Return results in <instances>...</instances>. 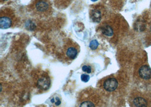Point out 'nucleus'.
Here are the masks:
<instances>
[{
  "label": "nucleus",
  "instance_id": "nucleus-9",
  "mask_svg": "<svg viewBox=\"0 0 151 107\" xmlns=\"http://www.w3.org/2000/svg\"><path fill=\"white\" fill-rule=\"evenodd\" d=\"M133 103L136 107H146L147 105V101H145L144 98L140 97H137L135 98L133 101Z\"/></svg>",
  "mask_w": 151,
  "mask_h": 107
},
{
  "label": "nucleus",
  "instance_id": "nucleus-2",
  "mask_svg": "<svg viewBox=\"0 0 151 107\" xmlns=\"http://www.w3.org/2000/svg\"><path fill=\"white\" fill-rule=\"evenodd\" d=\"M79 53L78 45L73 42H68L63 49V53L65 56L69 59H75Z\"/></svg>",
  "mask_w": 151,
  "mask_h": 107
},
{
  "label": "nucleus",
  "instance_id": "nucleus-12",
  "mask_svg": "<svg viewBox=\"0 0 151 107\" xmlns=\"http://www.w3.org/2000/svg\"><path fill=\"white\" fill-rule=\"evenodd\" d=\"M51 102L52 103H55V106H59L60 104H61V100L60 99V98H58V97H57V96H55V97H54L53 98H52L51 100Z\"/></svg>",
  "mask_w": 151,
  "mask_h": 107
},
{
  "label": "nucleus",
  "instance_id": "nucleus-15",
  "mask_svg": "<svg viewBox=\"0 0 151 107\" xmlns=\"http://www.w3.org/2000/svg\"><path fill=\"white\" fill-rule=\"evenodd\" d=\"M2 1H8V0H2Z\"/></svg>",
  "mask_w": 151,
  "mask_h": 107
},
{
  "label": "nucleus",
  "instance_id": "nucleus-11",
  "mask_svg": "<svg viewBox=\"0 0 151 107\" xmlns=\"http://www.w3.org/2000/svg\"><path fill=\"white\" fill-rule=\"evenodd\" d=\"M99 44L97 42V41L94 40L91 41V42L89 44V47L91 50H96L97 47L99 46Z\"/></svg>",
  "mask_w": 151,
  "mask_h": 107
},
{
  "label": "nucleus",
  "instance_id": "nucleus-13",
  "mask_svg": "<svg viewBox=\"0 0 151 107\" xmlns=\"http://www.w3.org/2000/svg\"><path fill=\"white\" fill-rule=\"evenodd\" d=\"M90 79V77L89 75L86 74H83L81 76V80L83 82H88Z\"/></svg>",
  "mask_w": 151,
  "mask_h": 107
},
{
  "label": "nucleus",
  "instance_id": "nucleus-6",
  "mask_svg": "<svg viewBox=\"0 0 151 107\" xmlns=\"http://www.w3.org/2000/svg\"><path fill=\"white\" fill-rule=\"evenodd\" d=\"M13 20L11 17L6 15L1 16L0 18V28L1 29H7L12 26Z\"/></svg>",
  "mask_w": 151,
  "mask_h": 107
},
{
  "label": "nucleus",
  "instance_id": "nucleus-14",
  "mask_svg": "<svg viewBox=\"0 0 151 107\" xmlns=\"http://www.w3.org/2000/svg\"><path fill=\"white\" fill-rule=\"evenodd\" d=\"M91 1H92V2H96V1H97L98 0H91Z\"/></svg>",
  "mask_w": 151,
  "mask_h": 107
},
{
  "label": "nucleus",
  "instance_id": "nucleus-7",
  "mask_svg": "<svg viewBox=\"0 0 151 107\" xmlns=\"http://www.w3.org/2000/svg\"><path fill=\"white\" fill-rule=\"evenodd\" d=\"M91 18L93 22L99 23L101 19L102 14L99 9H93L91 12Z\"/></svg>",
  "mask_w": 151,
  "mask_h": 107
},
{
  "label": "nucleus",
  "instance_id": "nucleus-3",
  "mask_svg": "<svg viewBox=\"0 0 151 107\" xmlns=\"http://www.w3.org/2000/svg\"><path fill=\"white\" fill-rule=\"evenodd\" d=\"M50 80L48 75L45 74H41L37 81V86L40 90L46 91L50 87Z\"/></svg>",
  "mask_w": 151,
  "mask_h": 107
},
{
  "label": "nucleus",
  "instance_id": "nucleus-4",
  "mask_svg": "<svg viewBox=\"0 0 151 107\" xmlns=\"http://www.w3.org/2000/svg\"><path fill=\"white\" fill-rule=\"evenodd\" d=\"M118 86V83L115 78H109L104 82V88L108 92H112L116 90Z\"/></svg>",
  "mask_w": 151,
  "mask_h": 107
},
{
  "label": "nucleus",
  "instance_id": "nucleus-10",
  "mask_svg": "<svg viewBox=\"0 0 151 107\" xmlns=\"http://www.w3.org/2000/svg\"><path fill=\"white\" fill-rule=\"evenodd\" d=\"M82 71L83 72H84L86 73H91L93 72L92 67H91V66H88V65L83 66L82 68Z\"/></svg>",
  "mask_w": 151,
  "mask_h": 107
},
{
  "label": "nucleus",
  "instance_id": "nucleus-8",
  "mask_svg": "<svg viewBox=\"0 0 151 107\" xmlns=\"http://www.w3.org/2000/svg\"><path fill=\"white\" fill-rule=\"evenodd\" d=\"M101 32L104 35L107 37H111L113 36V29L109 25H105L101 28Z\"/></svg>",
  "mask_w": 151,
  "mask_h": 107
},
{
  "label": "nucleus",
  "instance_id": "nucleus-1",
  "mask_svg": "<svg viewBox=\"0 0 151 107\" xmlns=\"http://www.w3.org/2000/svg\"><path fill=\"white\" fill-rule=\"evenodd\" d=\"M31 9L33 13L39 18L48 16L52 11L49 0H34L32 2Z\"/></svg>",
  "mask_w": 151,
  "mask_h": 107
},
{
  "label": "nucleus",
  "instance_id": "nucleus-5",
  "mask_svg": "<svg viewBox=\"0 0 151 107\" xmlns=\"http://www.w3.org/2000/svg\"><path fill=\"white\" fill-rule=\"evenodd\" d=\"M139 76L144 80H149L151 78V69L147 66H143L139 70Z\"/></svg>",
  "mask_w": 151,
  "mask_h": 107
}]
</instances>
